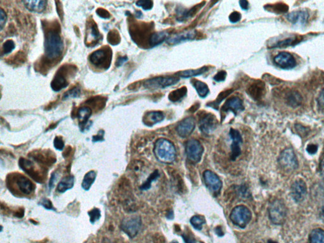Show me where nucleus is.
Here are the masks:
<instances>
[{
	"mask_svg": "<svg viewBox=\"0 0 324 243\" xmlns=\"http://www.w3.org/2000/svg\"><path fill=\"white\" fill-rule=\"evenodd\" d=\"M64 50V44L60 36V30L56 27L46 30L44 41V55L46 60L54 62L59 59Z\"/></svg>",
	"mask_w": 324,
	"mask_h": 243,
	"instance_id": "f257e3e1",
	"label": "nucleus"
},
{
	"mask_svg": "<svg viewBox=\"0 0 324 243\" xmlns=\"http://www.w3.org/2000/svg\"><path fill=\"white\" fill-rule=\"evenodd\" d=\"M6 185L11 193L20 197L31 196L35 191L33 182L18 173H14L7 177Z\"/></svg>",
	"mask_w": 324,
	"mask_h": 243,
	"instance_id": "f03ea898",
	"label": "nucleus"
},
{
	"mask_svg": "<svg viewBox=\"0 0 324 243\" xmlns=\"http://www.w3.org/2000/svg\"><path fill=\"white\" fill-rule=\"evenodd\" d=\"M154 154L159 162L170 164L173 162L176 157L174 144L168 139H159L155 144Z\"/></svg>",
	"mask_w": 324,
	"mask_h": 243,
	"instance_id": "7ed1b4c3",
	"label": "nucleus"
},
{
	"mask_svg": "<svg viewBox=\"0 0 324 243\" xmlns=\"http://www.w3.org/2000/svg\"><path fill=\"white\" fill-rule=\"evenodd\" d=\"M268 212L269 219L275 225L281 226L285 224L287 218L288 209L283 200H274L269 205Z\"/></svg>",
	"mask_w": 324,
	"mask_h": 243,
	"instance_id": "20e7f679",
	"label": "nucleus"
},
{
	"mask_svg": "<svg viewBox=\"0 0 324 243\" xmlns=\"http://www.w3.org/2000/svg\"><path fill=\"white\" fill-rule=\"evenodd\" d=\"M112 55L111 49L109 46H104L91 53L89 61L92 66L102 70H107L111 64Z\"/></svg>",
	"mask_w": 324,
	"mask_h": 243,
	"instance_id": "39448f33",
	"label": "nucleus"
},
{
	"mask_svg": "<svg viewBox=\"0 0 324 243\" xmlns=\"http://www.w3.org/2000/svg\"><path fill=\"white\" fill-rule=\"evenodd\" d=\"M278 163L281 169L286 172H293L298 168L297 155L292 148H287L281 152L278 158Z\"/></svg>",
	"mask_w": 324,
	"mask_h": 243,
	"instance_id": "423d86ee",
	"label": "nucleus"
},
{
	"mask_svg": "<svg viewBox=\"0 0 324 243\" xmlns=\"http://www.w3.org/2000/svg\"><path fill=\"white\" fill-rule=\"evenodd\" d=\"M252 217V212L244 205H238L234 208L230 215L232 223L242 229H245L247 226Z\"/></svg>",
	"mask_w": 324,
	"mask_h": 243,
	"instance_id": "0eeeda50",
	"label": "nucleus"
},
{
	"mask_svg": "<svg viewBox=\"0 0 324 243\" xmlns=\"http://www.w3.org/2000/svg\"><path fill=\"white\" fill-rule=\"evenodd\" d=\"M185 153L191 162L198 163L201 160L203 153V147L196 139H190L185 144Z\"/></svg>",
	"mask_w": 324,
	"mask_h": 243,
	"instance_id": "6e6552de",
	"label": "nucleus"
},
{
	"mask_svg": "<svg viewBox=\"0 0 324 243\" xmlns=\"http://www.w3.org/2000/svg\"><path fill=\"white\" fill-rule=\"evenodd\" d=\"M74 67L71 66H63L60 68L59 71L55 75L52 83H51V88L54 91H59L62 89L66 88L69 85V73L70 71Z\"/></svg>",
	"mask_w": 324,
	"mask_h": 243,
	"instance_id": "1a4fd4ad",
	"label": "nucleus"
},
{
	"mask_svg": "<svg viewBox=\"0 0 324 243\" xmlns=\"http://www.w3.org/2000/svg\"><path fill=\"white\" fill-rule=\"evenodd\" d=\"M142 225V221L140 217H129L122 222L121 229L129 238H134L139 233Z\"/></svg>",
	"mask_w": 324,
	"mask_h": 243,
	"instance_id": "9d476101",
	"label": "nucleus"
},
{
	"mask_svg": "<svg viewBox=\"0 0 324 243\" xmlns=\"http://www.w3.org/2000/svg\"><path fill=\"white\" fill-rule=\"evenodd\" d=\"M179 81L178 77H157L146 81L144 86L148 89L165 88L176 85Z\"/></svg>",
	"mask_w": 324,
	"mask_h": 243,
	"instance_id": "9b49d317",
	"label": "nucleus"
},
{
	"mask_svg": "<svg viewBox=\"0 0 324 243\" xmlns=\"http://www.w3.org/2000/svg\"><path fill=\"white\" fill-rule=\"evenodd\" d=\"M19 165L21 169L31 176L35 181L39 182V183L43 182L44 173L40 172L39 169L35 165L34 162L22 158L20 159Z\"/></svg>",
	"mask_w": 324,
	"mask_h": 243,
	"instance_id": "f8f14e48",
	"label": "nucleus"
},
{
	"mask_svg": "<svg viewBox=\"0 0 324 243\" xmlns=\"http://www.w3.org/2000/svg\"><path fill=\"white\" fill-rule=\"evenodd\" d=\"M203 178L209 190L215 195H218L222 187V181L219 177L214 172L207 170L203 173Z\"/></svg>",
	"mask_w": 324,
	"mask_h": 243,
	"instance_id": "ddd939ff",
	"label": "nucleus"
},
{
	"mask_svg": "<svg viewBox=\"0 0 324 243\" xmlns=\"http://www.w3.org/2000/svg\"><path fill=\"white\" fill-rule=\"evenodd\" d=\"M291 197L297 203L304 201L307 195V186L302 179H298L293 182L290 189Z\"/></svg>",
	"mask_w": 324,
	"mask_h": 243,
	"instance_id": "4468645a",
	"label": "nucleus"
},
{
	"mask_svg": "<svg viewBox=\"0 0 324 243\" xmlns=\"http://www.w3.org/2000/svg\"><path fill=\"white\" fill-rule=\"evenodd\" d=\"M275 64L283 69H292L297 65V61L288 52H281L274 58Z\"/></svg>",
	"mask_w": 324,
	"mask_h": 243,
	"instance_id": "2eb2a0df",
	"label": "nucleus"
},
{
	"mask_svg": "<svg viewBox=\"0 0 324 243\" xmlns=\"http://www.w3.org/2000/svg\"><path fill=\"white\" fill-rule=\"evenodd\" d=\"M195 119L192 117H189L182 120L177 126L176 130L178 135L182 138L189 137L195 128Z\"/></svg>",
	"mask_w": 324,
	"mask_h": 243,
	"instance_id": "dca6fc26",
	"label": "nucleus"
},
{
	"mask_svg": "<svg viewBox=\"0 0 324 243\" xmlns=\"http://www.w3.org/2000/svg\"><path fill=\"white\" fill-rule=\"evenodd\" d=\"M218 121L212 114H207L199 121V129L205 134H210L217 127Z\"/></svg>",
	"mask_w": 324,
	"mask_h": 243,
	"instance_id": "f3484780",
	"label": "nucleus"
},
{
	"mask_svg": "<svg viewBox=\"0 0 324 243\" xmlns=\"http://www.w3.org/2000/svg\"><path fill=\"white\" fill-rule=\"evenodd\" d=\"M229 135L232 139L231 144V159L232 160H236V158L241 155V145L243 143L240 132L234 128H231L229 131Z\"/></svg>",
	"mask_w": 324,
	"mask_h": 243,
	"instance_id": "a211bd4d",
	"label": "nucleus"
},
{
	"mask_svg": "<svg viewBox=\"0 0 324 243\" xmlns=\"http://www.w3.org/2000/svg\"><path fill=\"white\" fill-rule=\"evenodd\" d=\"M244 109H245V107H244L243 102L241 98L238 97H232L229 98L223 105L222 112L231 111L234 112L235 115H236L238 112L243 111Z\"/></svg>",
	"mask_w": 324,
	"mask_h": 243,
	"instance_id": "6ab92c4d",
	"label": "nucleus"
},
{
	"mask_svg": "<svg viewBox=\"0 0 324 243\" xmlns=\"http://www.w3.org/2000/svg\"><path fill=\"white\" fill-rule=\"evenodd\" d=\"M248 93L255 100L262 99L265 93V84L262 81H255L249 87Z\"/></svg>",
	"mask_w": 324,
	"mask_h": 243,
	"instance_id": "aec40b11",
	"label": "nucleus"
},
{
	"mask_svg": "<svg viewBox=\"0 0 324 243\" xmlns=\"http://www.w3.org/2000/svg\"><path fill=\"white\" fill-rule=\"evenodd\" d=\"M309 14L307 11L297 10L289 13L286 18L293 24H305L309 19Z\"/></svg>",
	"mask_w": 324,
	"mask_h": 243,
	"instance_id": "412c9836",
	"label": "nucleus"
},
{
	"mask_svg": "<svg viewBox=\"0 0 324 243\" xmlns=\"http://www.w3.org/2000/svg\"><path fill=\"white\" fill-rule=\"evenodd\" d=\"M196 32L194 30L182 32V33L173 35L166 39V42L169 44H177L187 40H192L195 38Z\"/></svg>",
	"mask_w": 324,
	"mask_h": 243,
	"instance_id": "4be33fe9",
	"label": "nucleus"
},
{
	"mask_svg": "<svg viewBox=\"0 0 324 243\" xmlns=\"http://www.w3.org/2000/svg\"><path fill=\"white\" fill-rule=\"evenodd\" d=\"M165 119V116L162 112H150L146 114L143 118V122L149 127L157 124Z\"/></svg>",
	"mask_w": 324,
	"mask_h": 243,
	"instance_id": "5701e85b",
	"label": "nucleus"
},
{
	"mask_svg": "<svg viewBox=\"0 0 324 243\" xmlns=\"http://www.w3.org/2000/svg\"><path fill=\"white\" fill-rule=\"evenodd\" d=\"M22 3L24 4L25 8L32 12L41 13L46 10L48 1L43 0H34V1H23Z\"/></svg>",
	"mask_w": 324,
	"mask_h": 243,
	"instance_id": "b1692460",
	"label": "nucleus"
},
{
	"mask_svg": "<svg viewBox=\"0 0 324 243\" xmlns=\"http://www.w3.org/2000/svg\"><path fill=\"white\" fill-rule=\"evenodd\" d=\"M101 35L99 30L97 29V26L95 24L91 23V25L88 27L87 30L86 34V44L88 46H94L100 41Z\"/></svg>",
	"mask_w": 324,
	"mask_h": 243,
	"instance_id": "393cba45",
	"label": "nucleus"
},
{
	"mask_svg": "<svg viewBox=\"0 0 324 243\" xmlns=\"http://www.w3.org/2000/svg\"><path fill=\"white\" fill-rule=\"evenodd\" d=\"M302 100V95L297 91H291L286 95V102L293 108L300 106Z\"/></svg>",
	"mask_w": 324,
	"mask_h": 243,
	"instance_id": "a878e982",
	"label": "nucleus"
},
{
	"mask_svg": "<svg viewBox=\"0 0 324 243\" xmlns=\"http://www.w3.org/2000/svg\"><path fill=\"white\" fill-rule=\"evenodd\" d=\"M302 40V36H295V37H290L284 39V40L278 41V43H276L272 46V48H286L288 47V46H295L296 44L300 43Z\"/></svg>",
	"mask_w": 324,
	"mask_h": 243,
	"instance_id": "bb28decb",
	"label": "nucleus"
},
{
	"mask_svg": "<svg viewBox=\"0 0 324 243\" xmlns=\"http://www.w3.org/2000/svg\"><path fill=\"white\" fill-rule=\"evenodd\" d=\"M74 185V177L73 176L65 177L57 186V191L60 193H65V191L72 189Z\"/></svg>",
	"mask_w": 324,
	"mask_h": 243,
	"instance_id": "cd10ccee",
	"label": "nucleus"
},
{
	"mask_svg": "<svg viewBox=\"0 0 324 243\" xmlns=\"http://www.w3.org/2000/svg\"><path fill=\"white\" fill-rule=\"evenodd\" d=\"M208 68L207 67H201V69L196 70H188V71H184L177 72L176 75L180 78H189L191 77L200 76L205 72L207 71Z\"/></svg>",
	"mask_w": 324,
	"mask_h": 243,
	"instance_id": "c85d7f7f",
	"label": "nucleus"
},
{
	"mask_svg": "<svg viewBox=\"0 0 324 243\" xmlns=\"http://www.w3.org/2000/svg\"><path fill=\"white\" fill-rule=\"evenodd\" d=\"M167 37V34L165 32H157L152 34L149 39L150 45L156 46L163 43Z\"/></svg>",
	"mask_w": 324,
	"mask_h": 243,
	"instance_id": "c756f323",
	"label": "nucleus"
},
{
	"mask_svg": "<svg viewBox=\"0 0 324 243\" xmlns=\"http://www.w3.org/2000/svg\"><path fill=\"white\" fill-rule=\"evenodd\" d=\"M309 243H324V230L315 229L309 235Z\"/></svg>",
	"mask_w": 324,
	"mask_h": 243,
	"instance_id": "7c9ffc66",
	"label": "nucleus"
},
{
	"mask_svg": "<svg viewBox=\"0 0 324 243\" xmlns=\"http://www.w3.org/2000/svg\"><path fill=\"white\" fill-rule=\"evenodd\" d=\"M192 85L196 89L197 93L201 98H205L208 95L209 88L207 85L203 82L198 80H192Z\"/></svg>",
	"mask_w": 324,
	"mask_h": 243,
	"instance_id": "2f4dec72",
	"label": "nucleus"
},
{
	"mask_svg": "<svg viewBox=\"0 0 324 243\" xmlns=\"http://www.w3.org/2000/svg\"><path fill=\"white\" fill-rule=\"evenodd\" d=\"M96 177V172L93 170L87 173L84 177L83 182H82V188L86 191L90 190L94 182L95 181Z\"/></svg>",
	"mask_w": 324,
	"mask_h": 243,
	"instance_id": "473e14b6",
	"label": "nucleus"
},
{
	"mask_svg": "<svg viewBox=\"0 0 324 243\" xmlns=\"http://www.w3.org/2000/svg\"><path fill=\"white\" fill-rule=\"evenodd\" d=\"M91 114H92V111L90 107H82L79 109V111H77V117H78L81 125L85 124L88 119H90Z\"/></svg>",
	"mask_w": 324,
	"mask_h": 243,
	"instance_id": "72a5a7b5",
	"label": "nucleus"
},
{
	"mask_svg": "<svg viewBox=\"0 0 324 243\" xmlns=\"http://www.w3.org/2000/svg\"><path fill=\"white\" fill-rule=\"evenodd\" d=\"M187 88L185 86L172 91L168 95V99L172 102L180 101L187 94Z\"/></svg>",
	"mask_w": 324,
	"mask_h": 243,
	"instance_id": "f704fd0d",
	"label": "nucleus"
},
{
	"mask_svg": "<svg viewBox=\"0 0 324 243\" xmlns=\"http://www.w3.org/2000/svg\"><path fill=\"white\" fill-rule=\"evenodd\" d=\"M265 8H268L269 11H273L277 13H284L288 12L289 6L287 4L284 3H278L274 4H269L265 6Z\"/></svg>",
	"mask_w": 324,
	"mask_h": 243,
	"instance_id": "c9c22d12",
	"label": "nucleus"
},
{
	"mask_svg": "<svg viewBox=\"0 0 324 243\" xmlns=\"http://www.w3.org/2000/svg\"><path fill=\"white\" fill-rule=\"evenodd\" d=\"M232 93V90L223 91V92L220 93L219 95L218 96L215 101L212 103H208L207 106L209 107H212V108L217 110L218 107H219L220 103H221L225 98L228 97L229 95H231Z\"/></svg>",
	"mask_w": 324,
	"mask_h": 243,
	"instance_id": "e433bc0d",
	"label": "nucleus"
},
{
	"mask_svg": "<svg viewBox=\"0 0 324 243\" xmlns=\"http://www.w3.org/2000/svg\"><path fill=\"white\" fill-rule=\"evenodd\" d=\"M190 223L193 228L196 230H201L203 226L205 224L206 221L205 217L202 216H194L190 220Z\"/></svg>",
	"mask_w": 324,
	"mask_h": 243,
	"instance_id": "4c0bfd02",
	"label": "nucleus"
},
{
	"mask_svg": "<svg viewBox=\"0 0 324 243\" xmlns=\"http://www.w3.org/2000/svg\"><path fill=\"white\" fill-rule=\"evenodd\" d=\"M15 44L12 40H7L3 44L1 48V55H8L15 50Z\"/></svg>",
	"mask_w": 324,
	"mask_h": 243,
	"instance_id": "58836bf2",
	"label": "nucleus"
},
{
	"mask_svg": "<svg viewBox=\"0 0 324 243\" xmlns=\"http://www.w3.org/2000/svg\"><path fill=\"white\" fill-rule=\"evenodd\" d=\"M159 176V174L157 171L153 173L151 176L149 177V178L147 180V181H146L145 183L143 184L142 187H141V189L144 191L149 189L150 187H151L152 182L158 178Z\"/></svg>",
	"mask_w": 324,
	"mask_h": 243,
	"instance_id": "ea45409f",
	"label": "nucleus"
},
{
	"mask_svg": "<svg viewBox=\"0 0 324 243\" xmlns=\"http://www.w3.org/2000/svg\"><path fill=\"white\" fill-rule=\"evenodd\" d=\"M89 216L90 217V222L91 223L94 224L95 222L98 221L101 217V212L98 209H93L88 213Z\"/></svg>",
	"mask_w": 324,
	"mask_h": 243,
	"instance_id": "a19ab883",
	"label": "nucleus"
},
{
	"mask_svg": "<svg viewBox=\"0 0 324 243\" xmlns=\"http://www.w3.org/2000/svg\"><path fill=\"white\" fill-rule=\"evenodd\" d=\"M136 5L142 7L145 10H151L154 6V2L149 1V0H142L136 2Z\"/></svg>",
	"mask_w": 324,
	"mask_h": 243,
	"instance_id": "79ce46f5",
	"label": "nucleus"
},
{
	"mask_svg": "<svg viewBox=\"0 0 324 243\" xmlns=\"http://www.w3.org/2000/svg\"><path fill=\"white\" fill-rule=\"evenodd\" d=\"M295 129L297 130L298 134L302 137H306L310 132V128L305 127V126L301 124H296Z\"/></svg>",
	"mask_w": 324,
	"mask_h": 243,
	"instance_id": "37998d69",
	"label": "nucleus"
},
{
	"mask_svg": "<svg viewBox=\"0 0 324 243\" xmlns=\"http://www.w3.org/2000/svg\"><path fill=\"white\" fill-rule=\"evenodd\" d=\"M6 20V13L3 8H1L0 9V28H1V30H3L4 27L5 26Z\"/></svg>",
	"mask_w": 324,
	"mask_h": 243,
	"instance_id": "c03bdc74",
	"label": "nucleus"
},
{
	"mask_svg": "<svg viewBox=\"0 0 324 243\" xmlns=\"http://www.w3.org/2000/svg\"><path fill=\"white\" fill-rule=\"evenodd\" d=\"M117 32H110L109 34V36H108V39H109V43L112 44H118L120 41L119 35H117Z\"/></svg>",
	"mask_w": 324,
	"mask_h": 243,
	"instance_id": "a18cd8bd",
	"label": "nucleus"
},
{
	"mask_svg": "<svg viewBox=\"0 0 324 243\" xmlns=\"http://www.w3.org/2000/svg\"><path fill=\"white\" fill-rule=\"evenodd\" d=\"M54 146H55V148L57 149L58 150H62L63 148H64L65 144L62 137L59 136L55 137V140H54Z\"/></svg>",
	"mask_w": 324,
	"mask_h": 243,
	"instance_id": "49530a36",
	"label": "nucleus"
},
{
	"mask_svg": "<svg viewBox=\"0 0 324 243\" xmlns=\"http://www.w3.org/2000/svg\"><path fill=\"white\" fill-rule=\"evenodd\" d=\"M241 13L238 11H233L231 15H229V20L232 23H236L241 20Z\"/></svg>",
	"mask_w": 324,
	"mask_h": 243,
	"instance_id": "de8ad7c7",
	"label": "nucleus"
},
{
	"mask_svg": "<svg viewBox=\"0 0 324 243\" xmlns=\"http://www.w3.org/2000/svg\"><path fill=\"white\" fill-rule=\"evenodd\" d=\"M226 72L224 71H219L215 75L213 79H214L216 82L224 81L225 78H226Z\"/></svg>",
	"mask_w": 324,
	"mask_h": 243,
	"instance_id": "09e8293b",
	"label": "nucleus"
},
{
	"mask_svg": "<svg viewBox=\"0 0 324 243\" xmlns=\"http://www.w3.org/2000/svg\"><path fill=\"white\" fill-rule=\"evenodd\" d=\"M40 205H41V206H43V207L45 208L46 209L55 210V209H54L51 202H50V201L48 199L42 200L41 201V202H40Z\"/></svg>",
	"mask_w": 324,
	"mask_h": 243,
	"instance_id": "8fccbe9b",
	"label": "nucleus"
},
{
	"mask_svg": "<svg viewBox=\"0 0 324 243\" xmlns=\"http://www.w3.org/2000/svg\"><path fill=\"white\" fill-rule=\"evenodd\" d=\"M183 240H184L185 243H196L195 239L191 235V234L184 233L182 235Z\"/></svg>",
	"mask_w": 324,
	"mask_h": 243,
	"instance_id": "3c124183",
	"label": "nucleus"
},
{
	"mask_svg": "<svg viewBox=\"0 0 324 243\" xmlns=\"http://www.w3.org/2000/svg\"><path fill=\"white\" fill-rule=\"evenodd\" d=\"M80 90L78 88H74L71 91H69L66 95L64 96L65 98L69 97H76L79 95Z\"/></svg>",
	"mask_w": 324,
	"mask_h": 243,
	"instance_id": "603ef678",
	"label": "nucleus"
},
{
	"mask_svg": "<svg viewBox=\"0 0 324 243\" xmlns=\"http://www.w3.org/2000/svg\"><path fill=\"white\" fill-rule=\"evenodd\" d=\"M96 12H97L98 15H99L100 17L102 18H109L110 17V13L108 12L106 10H104V9H98V10L96 11Z\"/></svg>",
	"mask_w": 324,
	"mask_h": 243,
	"instance_id": "864d4df0",
	"label": "nucleus"
},
{
	"mask_svg": "<svg viewBox=\"0 0 324 243\" xmlns=\"http://www.w3.org/2000/svg\"><path fill=\"white\" fill-rule=\"evenodd\" d=\"M307 151L309 152V153L311 154V155H314V154H316L317 151H318V146L314 144H309L307 146Z\"/></svg>",
	"mask_w": 324,
	"mask_h": 243,
	"instance_id": "5fc2aeb1",
	"label": "nucleus"
},
{
	"mask_svg": "<svg viewBox=\"0 0 324 243\" xmlns=\"http://www.w3.org/2000/svg\"><path fill=\"white\" fill-rule=\"evenodd\" d=\"M318 102L319 106L324 111V89L321 91L318 98Z\"/></svg>",
	"mask_w": 324,
	"mask_h": 243,
	"instance_id": "6e6d98bb",
	"label": "nucleus"
},
{
	"mask_svg": "<svg viewBox=\"0 0 324 243\" xmlns=\"http://www.w3.org/2000/svg\"><path fill=\"white\" fill-rule=\"evenodd\" d=\"M319 171H320L321 176L324 181V158L321 161L320 165H319Z\"/></svg>",
	"mask_w": 324,
	"mask_h": 243,
	"instance_id": "4d7b16f0",
	"label": "nucleus"
},
{
	"mask_svg": "<svg viewBox=\"0 0 324 243\" xmlns=\"http://www.w3.org/2000/svg\"><path fill=\"white\" fill-rule=\"evenodd\" d=\"M127 60H128V58L126 57H120L117 61L116 65H117V67L121 66V65H123L124 63L126 62Z\"/></svg>",
	"mask_w": 324,
	"mask_h": 243,
	"instance_id": "13d9d810",
	"label": "nucleus"
},
{
	"mask_svg": "<svg viewBox=\"0 0 324 243\" xmlns=\"http://www.w3.org/2000/svg\"><path fill=\"white\" fill-rule=\"evenodd\" d=\"M239 4L242 9L243 10H248L249 7L248 1H245V0H242V1H239Z\"/></svg>",
	"mask_w": 324,
	"mask_h": 243,
	"instance_id": "bf43d9fd",
	"label": "nucleus"
},
{
	"mask_svg": "<svg viewBox=\"0 0 324 243\" xmlns=\"http://www.w3.org/2000/svg\"><path fill=\"white\" fill-rule=\"evenodd\" d=\"M103 134H104V133L102 134V132H100L99 134H98L97 135H96V136H93V141L94 142L103 141Z\"/></svg>",
	"mask_w": 324,
	"mask_h": 243,
	"instance_id": "052dcab7",
	"label": "nucleus"
},
{
	"mask_svg": "<svg viewBox=\"0 0 324 243\" xmlns=\"http://www.w3.org/2000/svg\"><path fill=\"white\" fill-rule=\"evenodd\" d=\"M319 217L324 223V203L319 209Z\"/></svg>",
	"mask_w": 324,
	"mask_h": 243,
	"instance_id": "680f3d73",
	"label": "nucleus"
},
{
	"mask_svg": "<svg viewBox=\"0 0 324 243\" xmlns=\"http://www.w3.org/2000/svg\"><path fill=\"white\" fill-rule=\"evenodd\" d=\"M56 181V176L55 174H53L52 176H51L50 181V184H49V187H50V188H53V187L54 186V184H55V182Z\"/></svg>",
	"mask_w": 324,
	"mask_h": 243,
	"instance_id": "e2e57ef3",
	"label": "nucleus"
},
{
	"mask_svg": "<svg viewBox=\"0 0 324 243\" xmlns=\"http://www.w3.org/2000/svg\"><path fill=\"white\" fill-rule=\"evenodd\" d=\"M269 243H278L273 242V241L270 240Z\"/></svg>",
	"mask_w": 324,
	"mask_h": 243,
	"instance_id": "0e129e2a",
	"label": "nucleus"
},
{
	"mask_svg": "<svg viewBox=\"0 0 324 243\" xmlns=\"http://www.w3.org/2000/svg\"><path fill=\"white\" fill-rule=\"evenodd\" d=\"M172 243H178L177 242H173Z\"/></svg>",
	"mask_w": 324,
	"mask_h": 243,
	"instance_id": "69168bd1",
	"label": "nucleus"
}]
</instances>
